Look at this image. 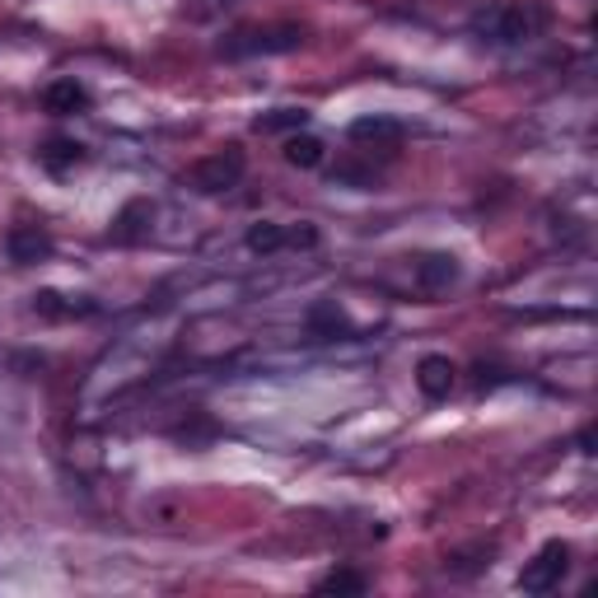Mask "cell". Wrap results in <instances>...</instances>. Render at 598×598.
Masks as SVG:
<instances>
[{
    "label": "cell",
    "mask_w": 598,
    "mask_h": 598,
    "mask_svg": "<svg viewBox=\"0 0 598 598\" xmlns=\"http://www.w3.org/2000/svg\"><path fill=\"white\" fill-rule=\"evenodd\" d=\"M547 24H552V10L543 0H496V5H482L472 14V34L491 47L533 42Z\"/></svg>",
    "instance_id": "obj_1"
},
{
    "label": "cell",
    "mask_w": 598,
    "mask_h": 598,
    "mask_svg": "<svg viewBox=\"0 0 598 598\" xmlns=\"http://www.w3.org/2000/svg\"><path fill=\"white\" fill-rule=\"evenodd\" d=\"M304 47V28L299 24H253V28H239L220 42V57L239 61V57H281V52H295Z\"/></svg>",
    "instance_id": "obj_2"
},
{
    "label": "cell",
    "mask_w": 598,
    "mask_h": 598,
    "mask_svg": "<svg viewBox=\"0 0 598 598\" xmlns=\"http://www.w3.org/2000/svg\"><path fill=\"white\" fill-rule=\"evenodd\" d=\"M244 169H248L244 150L229 140V146L201 154V160L187 169V187H192V192H201V197H220V192H229V187L244 183Z\"/></svg>",
    "instance_id": "obj_3"
},
{
    "label": "cell",
    "mask_w": 598,
    "mask_h": 598,
    "mask_svg": "<svg viewBox=\"0 0 598 598\" xmlns=\"http://www.w3.org/2000/svg\"><path fill=\"white\" fill-rule=\"evenodd\" d=\"M571 575V543H543L538 547V557L524 561V571H519V589L524 594H552L561 589V580Z\"/></svg>",
    "instance_id": "obj_4"
},
{
    "label": "cell",
    "mask_w": 598,
    "mask_h": 598,
    "mask_svg": "<svg viewBox=\"0 0 598 598\" xmlns=\"http://www.w3.org/2000/svg\"><path fill=\"white\" fill-rule=\"evenodd\" d=\"M402 122L398 117H360V122H351V146H360V154H374L379 150L384 160H393V154L402 150Z\"/></svg>",
    "instance_id": "obj_5"
},
{
    "label": "cell",
    "mask_w": 598,
    "mask_h": 598,
    "mask_svg": "<svg viewBox=\"0 0 598 598\" xmlns=\"http://www.w3.org/2000/svg\"><path fill=\"white\" fill-rule=\"evenodd\" d=\"M412 276L426 295H445L449 286H459L463 266L453 253H421V258H412Z\"/></svg>",
    "instance_id": "obj_6"
},
{
    "label": "cell",
    "mask_w": 598,
    "mask_h": 598,
    "mask_svg": "<svg viewBox=\"0 0 598 598\" xmlns=\"http://www.w3.org/2000/svg\"><path fill=\"white\" fill-rule=\"evenodd\" d=\"M5 253L14 266H34L42 258H52V234H47L42 225H14L5 234Z\"/></svg>",
    "instance_id": "obj_7"
},
{
    "label": "cell",
    "mask_w": 598,
    "mask_h": 598,
    "mask_svg": "<svg viewBox=\"0 0 598 598\" xmlns=\"http://www.w3.org/2000/svg\"><path fill=\"white\" fill-rule=\"evenodd\" d=\"M89 89L80 85V80H71V75H66V80H52V85H47L42 89V108H47V113H52V117H75V113H89Z\"/></svg>",
    "instance_id": "obj_8"
},
{
    "label": "cell",
    "mask_w": 598,
    "mask_h": 598,
    "mask_svg": "<svg viewBox=\"0 0 598 598\" xmlns=\"http://www.w3.org/2000/svg\"><path fill=\"white\" fill-rule=\"evenodd\" d=\"M154 229V207L146 197H136L122 207V215L113 220V244H146Z\"/></svg>",
    "instance_id": "obj_9"
},
{
    "label": "cell",
    "mask_w": 598,
    "mask_h": 598,
    "mask_svg": "<svg viewBox=\"0 0 598 598\" xmlns=\"http://www.w3.org/2000/svg\"><path fill=\"white\" fill-rule=\"evenodd\" d=\"M453 374H459V370H453L449 356H421L416 360V388L426 393L431 402L449 398V393H453Z\"/></svg>",
    "instance_id": "obj_10"
},
{
    "label": "cell",
    "mask_w": 598,
    "mask_h": 598,
    "mask_svg": "<svg viewBox=\"0 0 598 598\" xmlns=\"http://www.w3.org/2000/svg\"><path fill=\"white\" fill-rule=\"evenodd\" d=\"M38 164L47 173H71V169L85 164V146H80V140H71V136H52V140H42Z\"/></svg>",
    "instance_id": "obj_11"
},
{
    "label": "cell",
    "mask_w": 598,
    "mask_h": 598,
    "mask_svg": "<svg viewBox=\"0 0 598 598\" xmlns=\"http://www.w3.org/2000/svg\"><path fill=\"white\" fill-rule=\"evenodd\" d=\"M281 154H286L290 169H319L327 160V146L319 136H309V132H290L286 146H281Z\"/></svg>",
    "instance_id": "obj_12"
},
{
    "label": "cell",
    "mask_w": 598,
    "mask_h": 598,
    "mask_svg": "<svg viewBox=\"0 0 598 598\" xmlns=\"http://www.w3.org/2000/svg\"><path fill=\"white\" fill-rule=\"evenodd\" d=\"M309 333L319 337V341H333L337 333H351V323H346V313L337 304H319L309 313Z\"/></svg>",
    "instance_id": "obj_13"
},
{
    "label": "cell",
    "mask_w": 598,
    "mask_h": 598,
    "mask_svg": "<svg viewBox=\"0 0 598 598\" xmlns=\"http://www.w3.org/2000/svg\"><path fill=\"white\" fill-rule=\"evenodd\" d=\"M313 589H319V594H365L370 580L360 575V571H351V565H337V571H327Z\"/></svg>",
    "instance_id": "obj_14"
},
{
    "label": "cell",
    "mask_w": 598,
    "mask_h": 598,
    "mask_svg": "<svg viewBox=\"0 0 598 598\" xmlns=\"http://www.w3.org/2000/svg\"><path fill=\"white\" fill-rule=\"evenodd\" d=\"M304 122H309V113L304 108H272V113H262L258 122H253V132H304Z\"/></svg>",
    "instance_id": "obj_15"
},
{
    "label": "cell",
    "mask_w": 598,
    "mask_h": 598,
    "mask_svg": "<svg viewBox=\"0 0 598 598\" xmlns=\"http://www.w3.org/2000/svg\"><path fill=\"white\" fill-rule=\"evenodd\" d=\"M248 248H253V253H281V248H286V225L258 220V225L248 229Z\"/></svg>",
    "instance_id": "obj_16"
},
{
    "label": "cell",
    "mask_w": 598,
    "mask_h": 598,
    "mask_svg": "<svg viewBox=\"0 0 598 598\" xmlns=\"http://www.w3.org/2000/svg\"><path fill=\"white\" fill-rule=\"evenodd\" d=\"M333 178H337V183H351V187H374V183H379V169H374V164H360L356 154H346V160H337Z\"/></svg>",
    "instance_id": "obj_17"
},
{
    "label": "cell",
    "mask_w": 598,
    "mask_h": 598,
    "mask_svg": "<svg viewBox=\"0 0 598 598\" xmlns=\"http://www.w3.org/2000/svg\"><path fill=\"white\" fill-rule=\"evenodd\" d=\"M225 5H234V0H183V14L187 20H215Z\"/></svg>",
    "instance_id": "obj_18"
},
{
    "label": "cell",
    "mask_w": 598,
    "mask_h": 598,
    "mask_svg": "<svg viewBox=\"0 0 598 598\" xmlns=\"http://www.w3.org/2000/svg\"><path fill=\"white\" fill-rule=\"evenodd\" d=\"M286 244H290V248H313V244H319V229H313V225L286 229Z\"/></svg>",
    "instance_id": "obj_19"
}]
</instances>
